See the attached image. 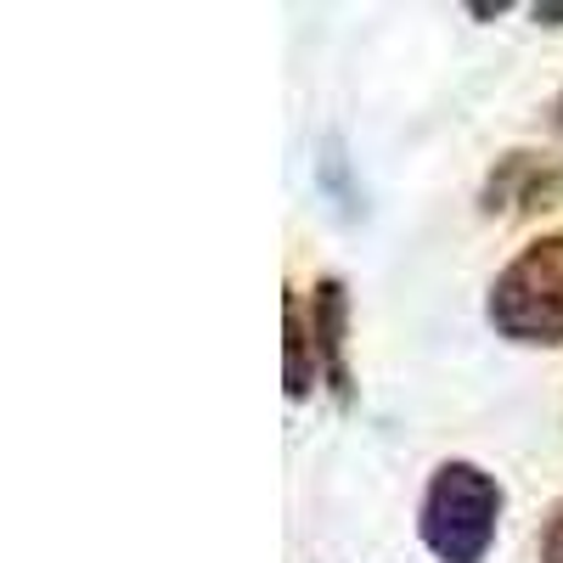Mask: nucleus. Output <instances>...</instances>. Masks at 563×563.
I'll return each mask as SVG.
<instances>
[{
  "mask_svg": "<svg viewBox=\"0 0 563 563\" xmlns=\"http://www.w3.org/2000/svg\"><path fill=\"white\" fill-rule=\"evenodd\" d=\"M563 203V158L552 153H501L496 169L485 175V192H479V209L490 220H530V214H547Z\"/></svg>",
  "mask_w": 563,
  "mask_h": 563,
  "instance_id": "obj_3",
  "label": "nucleus"
},
{
  "mask_svg": "<svg viewBox=\"0 0 563 563\" xmlns=\"http://www.w3.org/2000/svg\"><path fill=\"white\" fill-rule=\"evenodd\" d=\"M485 321L507 344L563 350V231L519 249L490 282Z\"/></svg>",
  "mask_w": 563,
  "mask_h": 563,
  "instance_id": "obj_2",
  "label": "nucleus"
},
{
  "mask_svg": "<svg viewBox=\"0 0 563 563\" xmlns=\"http://www.w3.org/2000/svg\"><path fill=\"white\" fill-rule=\"evenodd\" d=\"M536 23H547V29H563V7H536Z\"/></svg>",
  "mask_w": 563,
  "mask_h": 563,
  "instance_id": "obj_7",
  "label": "nucleus"
},
{
  "mask_svg": "<svg viewBox=\"0 0 563 563\" xmlns=\"http://www.w3.org/2000/svg\"><path fill=\"white\" fill-rule=\"evenodd\" d=\"M310 339H316V361H321V384L339 395V406H355V378H350V294L339 276H321L310 288Z\"/></svg>",
  "mask_w": 563,
  "mask_h": 563,
  "instance_id": "obj_4",
  "label": "nucleus"
},
{
  "mask_svg": "<svg viewBox=\"0 0 563 563\" xmlns=\"http://www.w3.org/2000/svg\"><path fill=\"white\" fill-rule=\"evenodd\" d=\"M552 124L563 130V90H558V108H552Z\"/></svg>",
  "mask_w": 563,
  "mask_h": 563,
  "instance_id": "obj_8",
  "label": "nucleus"
},
{
  "mask_svg": "<svg viewBox=\"0 0 563 563\" xmlns=\"http://www.w3.org/2000/svg\"><path fill=\"white\" fill-rule=\"evenodd\" d=\"M541 563H563V501L552 507V519L541 530Z\"/></svg>",
  "mask_w": 563,
  "mask_h": 563,
  "instance_id": "obj_6",
  "label": "nucleus"
},
{
  "mask_svg": "<svg viewBox=\"0 0 563 563\" xmlns=\"http://www.w3.org/2000/svg\"><path fill=\"white\" fill-rule=\"evenodd\" d=\"M501 507L507 490L496 474H485L479 462H440L422 490V512H417V536L440 563H485L501 530Z\"/></svg>",
  "mask_w": 563,
  "mask_h": 563,
  "instance_id": "obj_1",
  "label": "nucleus"
},
{
  "mask_svg": "<svg viewBox=\"0 0 563 563\" xmlns=\"http://www.w3.org/2000/svg\"><path fill=\"white\" fill-rule=\"evenodd\" d=\"M282 333H288V361H282V378H288V400H305L321 384V361H316V339H310V310L299 294L282 299Z\"/></svg>",
  "mask_w": 563,
  "mask_h": 563,
  "instance_id": "obj_5",
  "label": "nucleus"
}]
</instances>
